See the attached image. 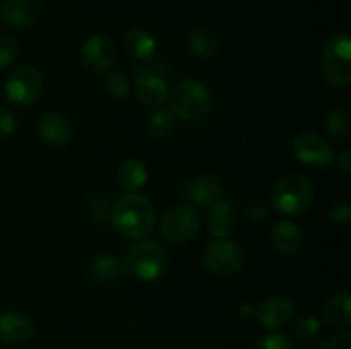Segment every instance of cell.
<instances>
[{"mask_svg": "<svg viewBox=\"0 0 351 349\" xmlns=\"http://www.w3.org/2000/svg\"><path fill=\"white\" fill-rule=\"evenodd\" d=\"M110 219L120 235L141 240L156 226V209L147 197L130 192L117 198L110 211Z\"/></svg>", "mask_w": 351, "mask_h": 349, "instance_id": "1", "label": "cell"}, {"mask_svg": "<svg viewBox=\"0 0 351 349\" xmlns=\"http://www.w3.org/2000/svg\"><path fill=\"white\" fill-rule=\"evenodd\" d=\"M168 112L185 122H199L211 109V92L202 82L185 79L168 89Z\"/></svg>", "mask_w": 351, "mask_h": 349, "instance_id": "2", "label": "cell"}, {"mask_svg": "<svg viewBox=\"0 0 351 349\" xmlns=\"http://www.w3.org/2000/svg\"><path fill=\"white\" fill-rule=\"evenodd\" d=\"M271 202L276 211L287 216H302L314 202V187L300 173H288L274 185Z\"/></svg>", "mask_w": 351, "mask_h": 349, "instance_id": "3", "label": "cell"}, {"mask_svg": "<svg viewBox=\"0 0 351 349\" xmlns=\"http://www.w3.org/2000/svg\"><path fill=\"white\" fill-rule=\"evenodd\" d=\"M322 77L336 88L350 84L351 81V36L338 33L329 38L321 58Z\"/></svg>", "mask_w": 351, "mask_h": 349, "instance_id": "4", "label": "cell"}, {"mask_svg": "<svg viewBox=\"0 0 351 349\" xmlns=\"http://www.w3.org/2000/svg\"><path fill=\"white\" fill-rule=\"evenodd\" d=\"M125 263L141 279L156 281L167 270V250L156 240H141L127 250Z\"/></svg>", "mask_w": 351, "mask_h": 349, "instance_id": "5", "label": "cell"}, {"mask_svg": "<svg viewBox=\"0 0 351 349\" xmlns=\"http://www.w3.org/2000/svg\"><path fill=\"white\" fill-rule=\"evenodd\" d=\"M243 263H245L243 250L228 240H216L209 243L202 252V266L215 276H235L242 270Z\"/></svg>", "mask_w": 351, "mask_h": 349, "instance_id": "6", "label": "cell"}, {"mask_svg": "<svg viewBox=\"0 0 351 349\" xmlns=\"http://www.w3.org/2000/svg\"><path fill=\"white\" fill-rule=\"evenodd\" d=\"M199 228H201V216L197 209L189 204H175L161 216V235L171 243L189 242L197 235Z\"/></svg>", "mask_w": 351, "mask_h": 349, "instance_id": "7", "label": "cell"}, {"mask_svg": "<svg viewBox=\"0 0 351 349\" xmlns=\"http://www.w3.org/2000/svg\"><path fill=\"white\" fill-rule=\"evenodd\" d=\"M45 88L43 75L34 67H19L7 77L3 91L14 105L29 106L41 96Z\"/></svg>", "mask_w": 351, "mask_h": 349, "instance_id": "8", "label": "cell"}, {"mask_svg": "<svg viewBox=\"0 0 351 349\" xmlns=\"http://www.w3.org/2000/svg\"><path fill=\"white\" fill-rule=\"evenodd\" d=\"M81 60L89 70L96 74L110 70L117 60V48L110 38L103 34H95L88 38L81 48Z\"/></svg>", "mask_w": 351, "mask_h": 349, "instance_id": "9", "label": "cell"}, {"mask_svg": "<svg viewBox=\"0 0 351 349\" xmlns=\"http://www.w3.org/2000/svg\"><path fill=\"white\" fill-rule=\"evenodd\" d=\"M293 154L298 161L311 166H328L335 161V151L317 133H302L293 142Z\"/></svg>", "mask_w": 351, "mask_h": 349, "instance_id": "10", "label": "cell"}, {"mask_svg": "<svg viewBox=\"0 0 351 349\" xmlns=\"http://www.w3.org/2000/svg\"><path fill=\"white\" fill-rule=\"evenodd\" d=\"M134 91H136L137 99L147 106H161L167 103L168 98V84L163 74H160V70L151 65L139 70Z\"/></svg>", "mask_w": 351, "mask_h": 349, "instance_id": "11", "label": "cell"}, {"mask_svg": "<svg viewBox=\"0 0 351 349\" xmlns=\"http://www.w3.org/2000/svg\"><path fill=\"white\" fill-rule=\"evenodd\" d=\"M38 135L53 149H64L74 139V130L71 122L60 113H45L38 122Z\"/></svg>", "mask_w": 351, "mask_h": 349, "instance_id": "12", "label": "cell"}, {"mask_svg": "<svg viewBox=\"0 0 351 349\" xmlns=\"http://www.w3.org/2000/svg\"><path fill=\"white\" fill-rule=\"evenodd\" d=\"M256 315L264 328L276 331L293 320L295 305L285 296H271L259 305Z\"/></svg>", "mask_w": 351, "mask_h": 349, "instance_id": "13", "label": "cell"}, {"mask_svg": "<svg viewBox=\"0 0 351 349\" xmlns=\"http://www.w3.org/2000/svg\"><path fill=\"white\" fill-rule=\"evenodd\" d=\"M33 320L21 311H9L0 317V341L9 346H23L33 337Z\"/></svg>", "mask_w": 351, "mask_h": 349, "instance_id": "14", "label": "cell"}, {"mask_svg": "<svg viewBox=\"0 0 351 349\" xmlns=\"http://www.w3.org/2000/svg\"><path fill=\"white\" fill-rule=\"evenodd\" d=\"M40 10V0H3L0 17L10 27H27L36 23Z\"/></svg>", "mask_w": 351, "mask_h": 349, "instance_id": "15", "label": "cell"}, {"mask_svg": "<svg viewBox=\"0 0 351 349\" xmlns=\"http://www.w3.org/2000/svg\"><path fill=\"white\" fill-rule=\"evenodd\" d=\"M237 222H239V211H237V207L232 202L218 201L213 205H209L208 224L213 236L226 238L237 228Z\"/></svg>", "mask_w": 351, "mask_h": 349, "instance_id": "16", "label": "cell"}, {"mask_svg": "<svg viewBox=\"0 0 351 349\" xmlns=\"http://www.w3.org/2000/svg\"><path fill=\"white\" fill-rule=\"evenodd\" d=\"M321 318L329 327L348 328L351 325V294L348 291H339L328 298L322 305Z\"/></svg>", "mask_w": 351, "mask_h": 349, "instance_id": "17", "label": "cell"}, {"mask_svg": "<svg viewBox=\"0 0 351 349\" xmlns=\"http://www.w3.org/2000/svg\"><path fill=\"white\" fill-rule=\"evenodd\" d=\"M129 267L112 253H99L89 263V277L98 284H110L125 276Z\"/></svg>", "mask_w": 351, "mask_h": 349, "instance_id": "18", "label": "cell"}, {"mask_svg": "<svg viewBox=\"0 0 351 349\" xmlns=\"http://www.w3.org/2000/svg\"><path fill=\"white\" fill-rule=\"evenodd\" d=\"M271 243L281 253H297L304 246V233L291 221H280L271 229Z\"/></svg>", "mask_w": 351, "mask_h": 349, "instance_id": "19", "label": "cell"}, {"mask_svg": "<svg viewBox=\"0 0 351 349\" xmlns=\"http://www.w3.org/2000/svg\"><path fill=\"white\" fill-rule=\"evenodd\" d=\"M223 183L216 174H204L197 178L189 188V197L201 207H209L215 202L221 201Z\"/></svg>", "mask_w": 351, "mask_h": 349, "instance_id": "20", "label": "cell"}, {"mask_svg": "<svg viewBox=\"0 0 351 349\" xmlns=\"http://www.w3.org/2000/svg\"><path fill=\"white\" fill-rule=\"evenodd\" d=\"M189 50L192 55L201 58H213L216 57L219 50L218 34L208 27H195L189 34Z\"/></svg>", "mask_w": 351, "mask_h": 349, "instance_id": "21", "label": "cell"}, {"mask_svg": "<svg viewBox=\"0 0 351 349\" xmlns=\"http://www.w3.org/2000/svg\"><path fill=\"white\" fill-rule=\"evenodd\" d=\"M156 40L146 29H130L125 36V48L137 60H149L156 53Z\"/></svg>", "mask_w": 351, "mask_h": 349, "instance_id": "22", "label": "cell"}, {"mask_svg": "<svg viewBox=\"0 0 351 349\" xmlns=\"http://www.w3.org/2000/svg\"><path fill=\"white\" fill-rule=\"evenodd\" d=\"M119 183L127 192H136L143 188L147 181V168L139 159H127L119 168Z\"/></svg>", "mask_w": 351, "mask_h": 349, "instance_id": "23", "label": "cell"}, {"mask_svg": "<svg viewBox=\"0 0 351 349\" xmlns=\"http://www.w3.org/2000/svg\"><path fill=\"white\" fill-rule=\"evenodd\" d=\"M326 130L336 140H345L350 135L351 116L348 109L343 106H336L326 116Z\"/></svg>", "mask_w": 351, "mask_h": 349, "instance_id": "24", "label": "cell"}, {"mask_svg": "<svg viewBox=\"0 0 351 349\" xmlns=\"http://www.w3.org/2000/svg\"><path fill=\"white\" fill-rule=\"evenodd\" d=\"M321 334V320L312 315H305V317L298 318L297 325H295V339L298 344L308 346L315 341Z\"/></svg>", "mask_w": 351, "mask_h": 349, "instance_id": "25", "label": "cell"}, {"mask_svg": "<svg viewBox=\"0 0 351 349\" xmlns=\"http://www.w3.org/2000/svg\"><path fill=\"white\" fill-rule=\"evenodd\" d=\"M171 127H173V115L168 109H158L151 115L149 122H147V130L156 139L167 137L170 133Z\"/></svg>", "mask_w": 351, "mask_h": 349, "instance_id": "26", "label": "cell"}, {"mask_svg": "<svg viewBox=\"0 0 351 349\" xmlns=\"http://www.w3.org/2000/svg\"><path fill=\"white\" fill-rule=\"evenodd\" d=\"M105 89L110 96L117 99H123L130 92V81L123 72H110L105 79Z\"/></svg>", "mask_w": 351, "mask_h": 349, "instance_id": "27", "label": "cell"}, {"mask_svg": "<svg viewBox=\"0 0 351 349\" xmlns=\"http://www.w3.org/2000/svg\"><path fill=\"white\" fill-rule=\"evenodd\" d=\"M254 349H297L295 342L288 335L283 334H267L257 341Z\"/></svg>", "mask_w": 351, "mask_h": 349, "instance_id": "28", "label": "cell"}, {"mask_svg": "<svg viewBox=\"0 0 351 349\" xmlns=\"http://www.w3.org/2000/svg\"><path fill=\"white\" fill-rule=\"evenodd\" d=\"M17 51V41L12 36H7V34H0V68H5L16 60Z\"/></svg>", "mask_w": 351, "mask_h": 349, "instance_id": "29", "label": "cell"}, {"mask_svg": "<svg viewBox=\"0 0 351 349\" xmlns=\"http://www.w3.org/2000/svg\"><path fill=\"white\" fill-rule=\"evenodd\" d=\"M314 349H351V334L343 332L338 335H329V337L322 339Z\"/></svg>", "mask_w": 351, "mask_h": 349, "instance_id": "30", "label": "cell"}, {"mask_svg": "<svg viewBox=\"0 0 351 349\" xmlns=\"http://www.w3.org/2000/svg\"><path fill=\"white\" fill-rule=\"evenodd\" d=\"M245 214L250 221L261 222L269 216V205H267V202L263 201V198H257V201H252L247 205Z\"/></svg>", "mask_w": 351, "mask_h": 349, "instance_id": "31", "label": "cell"}, {"mask_svg": "<svg viewBox=\"0 0 351 349\" xmlns=\"http://www.w3.org/2000/svg\"><path fill=\"white\" fill-rule=\"evenodd\" d=\"M17 129V120L12 109L2 108L0 109V137L5 139L10 137Z\"/></svg>", "mask_w": 351, "mask_h": 349, "instance_id": "32", "label": "cell"}, {"mask_svg": "<svg viewBox=\"0 0 351 349\" xmlns=\"http://www.w3.org/2000/svg\"><path fill=\"white\" fill-rule=\"evenodd\" d=\"M351 219V205L348 201H339L332 205L331 209V221L335 224L345 226L348 224Z\"/></svg>", "mask_w": 351, "mask_h": 349, "instance_id": "33", "label": "cell"}, {"mask_svg": "<svg viewBox=\"0 0 351 349\" xmlns=\"http://www.w3.org/2000/svg\"><path fill=\"white\" fill-rule=\"evenodd\" d=\"M338 168L343 171V173H350L351 171V153L348 149L343 151L338 156Z\"/></svg>", "mask_w": 351, "mask_h": 349, "instance_id": "34", "label": "cell"}, {"mask_svg": "<svg viewBox=\"0 0 351 349\" xmlns=\"http://www.w3.org/2000/svg\"><path fill=\"white\" fill-rule=\"evenodd\" d=\"M239 315L243 318V320H249V318H252L254 315H256V308H254V305L250 303H242L239 307Z\"/></svg>", "mask_w": 351, "mask_h": 349, "instance_id": "35", "label": "cell"}, {"mask_svg": "<svg viewBox=\"0 0 351 349\" xmlns=\"http://www.w3.org/2000/svg\"><path fill=\"white\" fill-rule=\"evenodd\" d=\"M0 214H2V211H0Z\"/></svg>", "mask_w": 351, "mask_h": 349, "instance_id": "36", "label": "cell"}]
</instances>
